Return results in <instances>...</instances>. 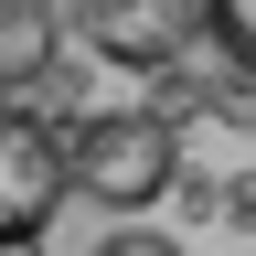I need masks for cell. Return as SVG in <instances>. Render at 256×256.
Instances as JSON below:
<instances>
[{"label": "cell", "mask_w": 256, "mask_h": 256, "mask_svg": "<svg viewBox=\"0 0 256 256\" xmlns=\"http://www.w3.org/2000/svg\"><path fill=\"white\" fill-rule=\"evenodd\" d=\"M64 192H75L64 128H43L32 107H0V235H54Z\"/></svg>", "instance_id": "3"}, {"label": "cell", "mask_w": 256, "mask_h": 256, "mask_svg": "<svg viewBox=\"0 0 256 256\" xmlns=\"http://www.w3.org/2000/svg\"><path fill=\"white\" fill-rule=\"evenodd\" d=\"M54 64V0H0V86H32Z\"/></svg>", "instance_id": "4"}, {"label": "cell", "mask_w": 256, "mask_h": 256, "mask_svg": "<svg viewBox=\"0 0 256 256\" xmlns=\"http://www.w3.org/2000/svg\"><path fill=\"white\" fill-rule=\"evenodd\" d=\"M0 256H43V235H0Z\"/></svg>", "instance_id": "7"}, {"label": "cell", "mask_w": 256, "mask_h": 256, "mask_svg": "<svg viewBox=\"0 0 256 256\" xmlns=\"http://www.w3.org/2000/svg\"><path fill=\"white\" fill-rule=\"evenodd\" d=\"M203 22H214V43L256 75V0H203Z\"/></svg>", "instance_id": "5"}, {"label": "cell", "mask_w": 256, "mask_h": 256, "mask_svg": "<svg viewBox=\"0 0 256 256\" xmlns=\"http://www.w3.org/2000/svg\"><path fill=\"white\" fill-rule=\"evenodd\" d=\"M64 171H75L86 203H107V214H150L160 192L182 182V139H171V118L107 107V118L64 128Z\"/></svg>", "instance_id": "1"}, {"label": "cell", "mask_w": 256, "mask_h": 256, "mask_svg": "<svg viewBox=\"0 0 256 256\" xmlns=\"http://www.w3.org/2000/svg\"><path fill=\"white\" fill-rule=\"evenodd\" d=\"M96 256H182V246H171V235H150V224H118Z\"/></svg>", "instance_id": "6"}, {"label": "cell", "mask_w": 256, "mask_h": 256, "mask_svg": "<svg viewBox=\"0 0 256 256\" xmlns=\"http://www.w3.org/2000/svg\"><path fill=\"white\" fill-rule=\"evenodd\" d=\"M203 32H214L203 0H75V43L96 64H128V75H171Z\"/></svg>", "instance_id": "2"}]
</instances>
